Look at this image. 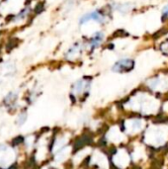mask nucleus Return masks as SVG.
<instances>
[{
  "mask_svg": "<svg viewBox=\"0 0 168 169\" xmlns=\"http://www.w3.org/2000/svg\"><path fill=\"white\" fill-rule=\"evenodd\" d=\"M89 21H95L97 23H103V22L105 21V16H104L100 11L95 10V11H92L90 13L83 15L79 20V23L82 25V24L87 23Z\"/></svg>",
  "mask_w": 168,
  "mask_h": 169,
  "instance_id": "obj_1",
  "label": "nucleus"
},
{
  "mask_svg": "<svg viewBox=\"0 0 168 169\" xmlns=\"http://www.w3.org/2000/svg\"><path fill=\"white\" fill-rule=\"evenodd\" d=\"M133 67V61L130 59H122V61H118L114 65V70L115 71H123V70H128L132 69Z\"/></svg>",
  "mask_w": 168,
  "mask_h": 169,
  "instance_id": "obj_2",
  "label": "nucleus"
},
{
  "mask_svg": "<svg viewBox=\"0 0 168 169\" xmlns=\"http://www.w3.org/2000/svg\"><path fill=\"white\" fill-rule=\"evenodd\" d=\"M103 39H104V34L102 32H97L95 33L93 37L91 38L90 40V45L92 48H97L99 46V45L103 42Z\"/></svg>",
  "mask_w": 168,
  "mask_h": 169,
  "instance_id": "obj_3",
  "label": "nucleus"
},
{
  "mask_svg": "<svg viewBox=\"0 0 168 169\" xmlns=\"http://www.w3.org/2000/svg\"><path fill=\"white\" fill-rule=\"evenodd\" d=\"M16 99H17V95H16V94L10 93L9 95L6 97L5 103H6V104H9V105H12V104L15 103V101H16Z\"/></svg>",
  "mask_w": 168,
  "mask_h": 169,
  "instance_id": "obj_4",
  "label": "nucleus"
},
{
  "mask_svg": "<svg viewBox=\"0 0 168 169\" xmlns=\"http://www.w3.org/2000/svg\"><path fill=\"white\" fill-rule=\"evenodd\" d=\"M26 119H27V114H26V113L21 114L19 116V119H18V124H19V125H23L26 121Z\"/></svg>",
  "mask_w": 168,
  "mask_h": 169,
  "instance_id": "obj_5",
  "label": "nucleus"
},
{
  "mask_svg": "<svg viewBox=\"0 0 168 169\" xmlns=\"http://www.w3.org/2000/svg\"><path fill=\"white\" fill-rule=\"evenodd\" d=\"M162 15L164 17H168V5H166L162 10Z\"/></svg>",
  "mask_w": 168,
  "mask_h": 169,
  "instance_id": "obj_6",
  "label": "nucleus"
},
{
  "mask_svg": "<svg viewBox=\"0 0 168 169\" xmlns=\"http://www.w3.org/2000/svg\"><path fill=\"white\" fill-rule=\"evenodd\" d=\"M8 169H15V167L14 166H11L10 168H8Z\"/></svg>",
  "mask_w": 168,
  "mask_h": 169,
  "instance_id": "obj_7",
  "label": "nucleus"
}]
</instances>
